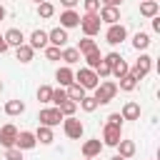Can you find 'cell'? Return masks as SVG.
Returning a JSON list of instances; mask_svg holds the SVG:
<instances>
[{"instance_id": "cell-1", "label": "cell", "mask_w": 160, "mask_h": 160, "mask_svg": "<svg viewBox=\"0 0 160 160\" xmlns=\"http://www.w3.org/2000/svg\"><path fill=\"white\" fill-rule=\"evenodd\" d=\"M115 95H118V82H112V80H102V82H98L92 98L98 100V105H108Z\"/></svg>"}, {"instance_id": "cell-2", "label": "cell", "mask_w": 160, "mask_h": 160, "mask_svg": "<svg viewBox=\"0 0 160 160\" xmlns=\"http://www.w3.org/2000/svg\"><path fill=\"white\" fill-rule=\"evenodd\" d=\"M78 28H82L85 38H95V35L100 32V28H102L100 15H98V12H85V15L80 18V25H78Z\"/></svg>"}, {"instance_id": "cell-3", "label": "cell", "mask_w": 160, "mask_h": 160, "mask_svg": "<svg viewBox=\"0 0 160 160\" xmlns=\"http://www.w3.org/2000/svg\"><path fill=\"white\" fill-rule=\"evenodd\" d=\"M98 82H100V78H98L95 70H90V68H80V70L75 72V85H80L85 92H88V90H95Z\"/></svg>"}, {"instance_id": "cell-4", "label": "cell", "mask_w": 160, "mask_h": 160, "mask_svg": "<svg viewBox=\"0 0 160 160\" xmlns=\"http://www.w3.org/2000/svg\"><path fill=\"white\" fill-rule=\"evenodd\" d=\"M38 120H40V125H45V128H55V125L62 122V112H60L58 108H42V110L38 112Z\"/></svg>"}, {"instance_id": "cell-5", "label": "cell", "mask_w": 160, "mask_h": 160, "mask_svg": "<svg viewBox=\"0 0 160 160\" xmlns=\"http://www.w3.org/2000/svg\"><path fill=\"white\" fill-rule=\"evenodd\" d=\"M62 130H65V135H68L70 140H80L82 132H85V125L72 115V118H62Z\"/></svg>"}, {"instance_id": "cell-6", "label": "cell", "mask_w": 160, "mask_h": 160, "mask_svg": "<svg viewBox=\"0 0 160 160\" xmlns=\"http://www.w3.org/2000/svg\"><path fill=\"white\" fill-rule=\"evenodd\" d=\"M150 68H152V58L142 52V55H140V58L135 60V65L130 68V75H132L135 80H142V78H145V75L150 72Z\"/></svg>"}, {"instance_id": "cell-7", "label": "cell", "mask_w": 160, "mask_h": 160, "mask_svg": "<svg viewBox=\"0 0 160 160\" xmlns=\"http://www.w3.org/2000/svg\"><path fill=\"white\" fill-rule=\"evenodd\" d=\"M128 38V28L122 25V22H115V25H108V30H105V40L110 42V45H120L122 40Z\"/></svg>"}, {"instance_id": "cell-8", "label": "cell", "mask_w": 160, "mask_h": 160, "mask_svg": "<svg viewBox=\"0 0 160 160\" xmlns=\"http://www.w3.org/2000/svg\"><path fill=\"white\" fill-rule=\"evenodd\" d=\"M120 140H122V128H115V125H108V122H105V128H102V140H100V142L115 148Z\"/></svg>"}, {"instance_id": "cell-9", "label": "cell", "mask_w": 160, "mask_h": 160, "mask_svg": "<svg viewBox=\"0 0 160 160\" xmlns=\"http://www.w3.org/2000/svg\"><path fill=\"white\" fill-rule=\"evenodd\" d=\"M18 128L12 125V122H8V125H2L0 128V145L8 150V148H15V140H18Z\"/></svg>"}, {"instance_id": "cell-10", "label": "cell", "mask_w": 160, "mask_h": 160, "mask_svg": "<svg viewBox=\"0 0 160 160\" xmlns=\"http://www.w3.org/2000/svg\"><path fill=\"white\" fill-rule=\"evenodd\" d=\"M68 30L65 28H52L50 32H48V45H55V48H65L68 45Z\"/></svg>"}, {"instance_id": "cell-11", "label": "cell", "mask_w": 160, "mask_h": 160, "mask_svg": "<svg viewBox=\"0 0 160 160\" xmlns=\"http://www.w3.org/2000/svg\"><path fill=\"white\" fill-rule=\"evenodd\" d=\"M35 145H38L35 132H30V130H20L18 132V140H15V148L18 150H32Z\"/></svg>"}, {"instance_id": "cell-12", "label": "cell", "mask_w": 160, "mask_h": 160, "mask_svg": "<svg viewBox=\"0 0 160 160\" xmlns=\"http://www.w3.org/2000/svg\"><path fill=\"white\" fill-rule=\"evenodd\" d=\"M2 38H5L8 48H20V45L25 42V32H22L20 28H10L8 32H2Z\"/></svg>"}, {"instance_id": "cell-13", "label": "cell", "mask_w": 160, "mask_h": 160, "mask_svg": "<svg viewBox=\"0 0 160 160\" xmlns=\"http://www.w3.org/2000/svg\"><path fill=\"white\" fill-rule=\"evenodd\" d=\"M98 15H100V22H108V25L120 22V8H108V5H102Z\"/></svg>"}, {"instance_id": "cell-14", "label": "cell", "mask_w": 160, "mask_h": 160, "mask_svg": "<svg viewBox=\"0 0 160 160\" xmlns=\"http://www.w3.org/2000/svg\"><path fill=\"white\" fill-rule=\"evenodd\" d=\"M55 80L60 82V88H70V85L75 82V72L70 70V65H62V68H58V72H55Z\"/></svg>"}, {"instance_id": "cell-15", "label": "cell", "mask_w": 160, "mask_h": 160, "mask_svg": "<svg viewBox=\"0 0 160 160\" xmlns=\"http://www.w3.org/2000/svg\"><path fill=\"white\" fill-rule=\"evenodd\" d=\"M102 142L98 140V138H92V140H85L82 142V158H98L100 152H102Z\"/></svg>"}, {"instance_id": "cell-16", "label": "cell", "mask_w": 160, "mask_h": 160, "mask_svg": "<svg viewBox=\"0 0 160 160\" xmlns=\"http://www.w3.org/2000/svg\"><path fill=\"white\" fill-rule=\"evenodd\" d=\"M78 25H80V15L75 10H62L60 12V28L70 30V28H78Z\"/></svg>"}, {"instance_id": "cell-17", "label": "cell", "mask_w": 160, "mask_h": 160, "mask_svg": "<svg viewBox=\"0 0 160 160\" xmlns=\"http://www.w3.org/2000/svg\"><path fill=\"white\" fill-rule=\"evenodd\" d=\"M28 45H30L32 50H45V48H48V32H45V30H32Z\"/></svg>"}, {"instance_id": "cell-18", "label": "cell", "mask_w": 160, "mask_h": 160, "mask_svg": "<svg viewBox=\"0 0 160 160\" xmlns=\"http://www.w3.org/2000/svg\"><path fill=\"white\" fill-rule=\"evenodd\" d=\"M120 118L122 120H140V105L138 102H125L122 105V110H120Z\"/></svg>"}, {"instance_id": "cell-19", "label": "cell", "mask_w": 160, "mask_h": 160, "mask_svg": "<svg viewBox=\"0 0 160 160\" xmlns=\"http://www.w3.org/2000/svg\"><path fill=\"white\" fill-rule=\"evenodd\" d=\"M35 140L40 142V145H50L55 138H52V128H45V125H38V130H35Z\"/></svg>"}, {"instance_id": "cell-20", "label": "cell", "mask_w": 160, "mask_h": 160, "mask_svg": "<svg viewBox=\"0 0 160 160\" xmlns=\"http://www.w3.org/2000/svg\"><path fill=\"white\" fill-rule=\"evenodd\" d=\"M115 148H118V155L125 158V160H130V158L135 155V142H132V140H120Z\"/></svg>"}, {"instance_id": "cell-21", "label": "cell", "mask_w": 160, "mask_h": 160, "mask_svg": "<svg viewBox=\"0 0 160 160\" xmlns=\"http://www.w3.org/2000/svg\"><path fill=\"white\" fill-rule=\"evenodd\" d=\"M158 12H160L158 0H145V2H140V15H142V18H155Z\"/></svg>"}, {"instance_id": "cell-22", "label": "cell", "mask_w": 160, "mask_h": 160, "mask_svg": "<svg viewBox=\"0 0 160 160\" xmlns=\"http://www.w3.org/2000/svg\"><path fill=\"white\" fill-rule=\"evenodd\" d=\"M60 60H65V65H75V62H80V60H82V55L78 52V48H62Z\"/></svg>"}, {"instance_id": "cell-23", "label": "cell", "mask_w": 160, "mask_h": 160, "mask_svg": "<svg viewBox=\"0 0 160 160\" xmlns=\"http://www.w3.org/2000/svg\"><path fill=\"white\" fill-rule=\"evenodd\" d=\"M25 112V102L22 100H8L5 102V115L15 118V115H22Z\"/></svg>"}, {"instance_id": "cell-24", "label": "cell", "mask_w": 160, "mask_h": 160, "mask_svg": "<svg viewBox=\"0 0 160 160\" xmlns=\"http://www.w3.org/2000/svg\"><path fill=\"white\" fill-rule=\"evenodd\" d=\"M32 55H35V50H32L28 42H22L20 48H15V58H18L20 62H30V60H32Z\"/></svg>"}, {"instance_id": "cell-25", "label": "cell", "mask_w": 160, "mask_h": 160, "mask_svg": "<svg viewBox=\"0 0 160 160\" xmlns=\"http://www.w3.org/2000/svg\"><path fill=\"white\" fill-rule=\"evenodd\" d=\"M128 72H130V65H128L125 60H120V62H115V65L110 68V75H112L115 80H122V78H125Z\"/></svg>"}, {"instance_id": "cell-26", "label": "cell", "mask_w": 160, "mask_h": 160, "mask_svg": "<svg viewBox=\"0 0 160 160\" xmlns=\"http://www.w3.org/2000/svg\"><path fill=\"white\" fill-rule=\"evenodd\" d=\"M65 92H68V100H72V102H80V100L88 95V92H85L80 85H75V82H72L70 88H65Z\"/></svg>"}, {"instance_id": "cell-27", "label": "cell", "mask_w": 160, "mask_h": 160, "mask_svg": "<svg viewBox=\"0 0 160 160\" xmlns=\"http://www.w3.org/2000/svg\"><path fill=\"white\" fill-rule=\"evenodd\" d=\"M148 45H150V35H148V32H135L132 48H135V50H148Z\"/></svg>"}, {"instance_id": "cell-28", "label": "cell", "mask_w": 160, "mask_h": 160, "mask_svg": "<svg viewBox=\"0 0 160 160\" xmlns=\"http://www.w3.org/2000/svg\"><path fill=\"white\" fill-rule=\"evenodd\" d=\"M135 88H138V80H135L130 72H128V75H125V78L118 82V90H122V92H132Z\"/></svg>"}, {"instance_id": "cell-29", "label": "cell", "mask_w": 160, "mask_h": 160, "mask_svg": "<svg viewBox=\"0 0 160 160\" xmlns=\"http://www.w3.org/2000/svg\"><path fill=\"white\" fill-rule=\"evenodd\" d=\"M38 15H40V18H45V20H48V18H52V15H55V5H52L50 0L38 2Z\"/></svg>"}, {"instance_id": "cell-30", "label": "cell", "mask_w": 160, "mask_h": 160, "mask_svg": "<svg viewBox=\"0 0 160 160\" xmlns=\"http://www.w3.org/2000/svg\"><path fill=\"white\" fill-rule=\"evenodd\" d=\"M92 50H98V42H95L92 38H82L80 45H78V52H80V55H88V52H92Z\"/></svg>"}, {"instance_id": "cell-31", "label": "cell", "mask_w": 160, "mask_h": 160, "mask_svg": "<svg viewBox=\"0 0 160 160\" xmlns=\"http://www.w3.org/2000/svg\"><path fill=\"white\" fill-rule=\"evenodd\" d=\"M85 58V62H88V68L90 70H95L100 62H102V55H100V50H92V52H88V55H82Z\"/></svg>"}, {"instance_id": "cell-32", "label": "cell", "mask_w": 160, "mask_h": 160, "mask_svg": "<svg viewBox=\"0 0 160 160\" xmlns=\"http://www.w3.org/2000/svg\"><path fill=\"white\" fill-rule=\"evenodd\" d=\"M78 105H80V108H82L85 112H95V110L100 108V105H98V100H95L92 95H85V98H82V100L78 102Z\"/></svg>"}, {"instance_id": "cell-33", "label": "cell", "mask_w": 160, "mask_h": 160, "mask_svg": "<svg viewBox=\"0 0 160 160\" xmlns=\"http://www.w3.org/2000/svg\"><path fill=\"white\" fill-rule=\"evenodd\" d=\"M68 100V92H65V88H52V98H50V102L58 108V105H62Z\"/></svg>"}, {"instance_id": "cell-34", "label": "cell", "mask_w": 160, "mask_h": 160, "mask_svg": "<svg viewBox=\"0 0 160 160\" xmlns=\"http://www.w3.org/2000/svg\"><path fill=\"white\" fill-rule=\"evenodd\" d=\"M58 110L62 112V118H72V115H75V110H78V102H72V100H65L62 105H58Z\"/></svg>"}, {"instance_id": "cell-35", "label": "cell", "mask_w": 160, "mask_h": 160, "mask_svg": "<svg viewBox=\"0 0 160 160\" xmlns=\"http://www.w3.org/2000/svg\"><path fill=\"white\" fill-rule=\"evenodd\" d=\"M50 98H52V88L50 85H40L38 88V100L40 102H50Z\"/></svg>"}, {"instance_id": "cell-36", "label": "cell", "mask_w": 160, "mask_h": 160, "mask_svg": "<svg viewBox=\"0 0 160 160\" xmlns=\"http://www.w3.org/2000/svg\"><path fill=\"white\" fill-rule=\"evenodd\" d=\"M60 55H62V48H55V45H48L45 48V58L48 60H60Z\"/></svg>"}, {"instance_id": "cell-37", "label": "cell", "mask_w": 160, "mask_h": 160, "mask_svg": "<svg viewBox=\"0 0 160 160\" xmlns=\"http://www.w3.org/2000/svg\"><path fill=\"white\" fill-rule=\"evenodd\" d=\"M85 12H100V0H82Z\"/></svg>"}, {"instance_id": "cell-38", "label": "cell", "mask_w": 160, "mask_h": 160, "mask_svg": "<svg viewBox=\"0 0 160 160\" xmlns=\"http://www.w3.org/2000/svg\"><path fill=\"white\" fill-rule=\"evenodd\" d=\"M5 160H22V150H18V148H8V150H5Z\"/></svg>"}, {"instance_id": "cell-39", "label": "cell", "mask_w": 160, "mask_h": 160, "mask_svg": "<svg viewBox=\"0 0 160 160\" xmlns=\"http://www.w3.org/2000/svg\"><path fill=\"white\" fill-rule=\"evenodd\" d=\"M122 58H120V52H108V55H102V62H108L110 68L115 65V62H120Z\"/></svg>"}, {"instance_id": "cell-40", "label": "cell", "mask_w": 160, "mask_h": 160, "mask_svg": "<svg viewBox=\"0 0 160 160\" xmlns=\"http://www.w3.org/2000/svg\"><path fill=\"white\" fill-rule=\"evenodd\" d=\"M95 75H98V78H110V65H108V62H100V65L95 68Z\"/></svg>"}, {"instance_id": "cell-41", "label": "cell", "mask_w": 160, "mask_h": 160, "mask_svg": "<svg viewBox=\"0 0 160 160\" xmlns=\"http://www.w3.org/2000/svg\"><path fill=\"white\" fill-rule=\"evenodd\" d=\"M108 125L122 128V118H120V112H110V115H108Z\"/></svg>"}, {"instance_id": "cell-42", "label": "cell", "mask_w": 160, "mask_h": 160, "mask_svg": "<svg viewBox=\"0 0 160 160\" xmlns=\"http://www.w3.org/2000/svg\"><path fill=\"white\" fill-rule=\"evenodd\" d=\"M60 2H62V8H65V10H75V5H78L80 0H60Z\"/></svg>"}, {"instance_id": "cell-43", "label": "cell", "mask_w": 160, "mask_h": 160, "mask_svg": "<svg viewBox=\"0 0 160 160\" xmlns=\"http://www.w3.org/2000/svg\"><path fill=\"white\" fill-rule=\"evenodd\" d=\"M120 2H122V0H100V8H102V5H108V8H120Z\"/></svg>"}, {"instance_id": "cell-44", "label": "cell", "mask_w": 160, "mask_h": 160, "mask_svg": "<svg viewBox=\"0 0 160 160\" xmlns=\"http://www.w3.org/2000/svg\"><path fill=\"white\" fill-rule=\"evenodd\" d=\"M150 20H152V30L160 32V15H155V18H150Z\"/></svg>"}, {"instance_id": "cell-45", "label": "cell", "mask_w": 160, "mask_h": 160, "mask_svg": "<svg viewBox=\"0 0 160 160\" xmlns=\"http://www.w3.org/2000/svg\"><path fill=\"white\" fill-rule=\"evenodd\" d=\"M8 50H10V48H8V42H5V38L0 35V52H8Z\"/></svg>"}, {"instance_id": "cell-46", "label": "cell", "mask_w": 160, "mask_h": 160, "mask_svg": "<svg viewBox=\"0 0 160 160\" xmlns=\"http://www.w3.org/2000/svg\"><path fill=\"white\" fill-rule=\"evenodd\" d=\"M5 15H8V10H5L2 5H0V20H5Z\"/></svg>"}, {"instance_id": "cell-47", "label": "cell", "mask_w": 160, "mask_h": 160, "mask_svg": "<svg viewBox=\"0 0 160 160\" xmlns=\"http://www.w3.org/2000/svg\"><path fill=\"white\" fill-rule=\"evenodd\" d=\"M110 160H125V158H120V155H112V158H110Z\"/></svg>"}, {"instance_id": "cell-48", "label": "cell", "mask_w": 160, "mask_h": 160, "mask_svg": "<svg viewBox=\"0 0 160 160\" xmlns=\"http://www.w3.org/2000/svg\"><path fill=\"white\" fill-rule=\"evenodd\" d=\"M0 92H2V80H0Z\"/></svg>"}, {"instance_id": "cell-49", "label": "cell", "mask_w": 160, "mask_h": 160, "mask_svg": "<svg viewBox=\"0 0 160 160\" xmlns=\"http://www.w3.org/2000/svg\"><path fill=\"white\" fill-rule=\"evenodd\" d=\"M82 160H95V158H82Z\"/></svg>"}, {"instance_id": "cell-50", "label": "cell", "mask_w": 160, "mask_h": 160, "mask_svg": "<svg viewBox=\"0 0 160 160\" xmlns=\"http://www.w3.org/2000/svg\"><path fill=\"white\" fill-rule=\"evenodd\" d=\"M35 2H45V0H35Z\"/></svg>"}, {"instance_id": "cell-51", "label": "cell", "mask_w": 160, "mask_h": 160, "mask_svg": "<svg viewBox=\"0 0 160 160\" xmlns=\"http://www.w3.org/2000/svg\"><path fill=\"white\" fill-rule=\"evenodd\" d=\"M140 2H145V0H140Z\"/></svg>"}]
</instances>
